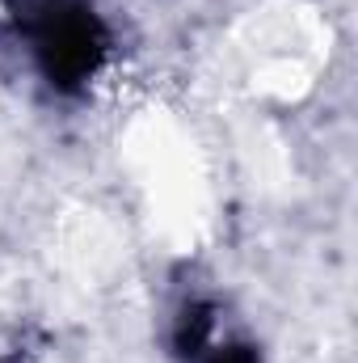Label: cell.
Wrapping results in <instances>:
<instances>
[{
    "label": "cell",
    "mask_w": 358,
    "mask_h": 363,
    "mask_svg": "<svg viewBox=\"0 0 358 363\" xmlns=\"http://www.w3.org/2000/svg\"><path fill=\"white\" fill-rule=\"evenodd\" d=\"M21 13L42 77L64 93L85 89L110 51V34L101 17L85 0H25Z\"/></svg>",
    "instance_id": "cell-1"
},
{
    "label": "cell",
    "mask_w": 358,
    "mask_h": 363,
    "mask_svg": "<svg viewBox=\"0 0 358 363\" xmlns=\"http://www.w3.org/2000/svg\"><path fill=\"white\" fill-rule=\"evenodd\" d=\"M211 342H215V308L202 304V300L185 304L181 317H178V325H173V347H178V355L181 359H198Z\"/></svg>",
    "instance_id": "cell-2"
},
{
    "label": "cell",
    "mask_w": 358,
    "mask_h": 363,
    "mask_svg": "<svg viewBox=\"0 0 358 363\" xmlns=\"http://www.w3.org/2000/svg\"><path fill=\"white\" fill-rule=\"evenodd\" d=\"M194 363H262V355H258V347H249V342H224V347L211 342Z\"/></svg>",
    "instance_id": "cell-3"
}]
</instances>
